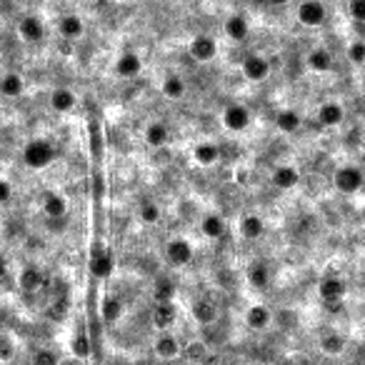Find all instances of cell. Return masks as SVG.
<instances>
[{
    "mask_svg": "<svg viewBox=\"0 0 365 365\" xmlns=\"http://www.w3.org/2000/svg\"><path fill=\"white\" fill-rule=\"evenodd\" d=\"M348 60L353 65H363L365 63V40H355L348 45Z\"/></svg>",
    "mask_w": 365,
    "mask_h": 365,
    "instance_id": "obj_35",
    "label": "cell"
},
{
    "mask_svg": "<svg viewBox=\"0 0 365 365\" xmlns=\"http://www.w3.org/2000/svg\"><path fill=\"white\" fill-rule=\"evenodd\" d=\"M301 180V173L293 165H278L276 173H273V186H278L281 191H291V188L298 186Z\"/></svg>",
    "mask_w": 365,
    "mask_h": 365,
    "instance_id": "obj_15",
    "label": "cell"
},
{
    "mask_svg": "<svg viewBox=\"0 0 365 365\" xmlns=\"http://www.w3.org/2000/svg\"><path fill=\"white\" fill-rule=\"evenodd\" d=\"M201 230H203V235H206V238L220 240L223 235H225L228 225H225V220L218 215V213H208V215L201 220Z\"/></svg>",
    "mask_w": 365,
    "mask_h": 365,
    "instance_id": "obj_14",
    "label": "cell"
},
{
    "mask_svg": "<svg viewBox=\"0 0 365 365\" xmlns=\"http://www.w3.org/2000/svg\"><path fill=\"white\" fill-rule=\"evenodd\" d=\"M53 158H55V148L50 143H45V140H33V143H28L26 150H23V163L35 170L50 165Z\"/></svg>",
    "mask_w": 365,
    "mask_h": 365,
    "instance_id": "obj_1",
    "label": "cell"
},
{
    "mask_svg": "<svg viewBox=\"0 0 365 365\" xmlns=\"http://www.w3.org/2000/svg\"><path fill=\"white\" fill-rule=\"evenodd\" d=\"M243 75L250 83H263L270 75V63L263 55H248V58L243 60Z\"/></svg>",
    "mask_w": 365,
    "mask_h": 365,
    "instance_id": "obj_6",
    "label": "cell"
},
{
    "mask_svg": "<svg viewBox=\"0 0 365 365\" xmlns=\"http://www.w3.org/2000/svg\"><path fill=\"white\" fill-rule=\"evenodd\" d=\"M223 125L233 133L245 130V128L250 125V111L245 106H238V103L228 106L225 111H223Z\"/></svg>",
    "mask_w": 365,
    "mask_h": 365,
    "instance_id": "obj_5",
    "label": "cell"
},
{
    "mask_svg": "<svg viewBox=\"0 0 365 365\" xmlns=\"http://www.w3.org/2000/svg\"><path fill=\"white\" fill-rule=\"evenodd\" d=\"M180 353V343L173 338V335H160L158 340H155V355L163 360H173L178 358Z\"/></svg>",
    "mask_w": 365,
    "mask_h": 365,
    "instance_id": "obj_25",
    "label": "cell"
},
{
    "mask_svg": "<svg viewBox=\"0 0 365 365\" xmlns=\"http://www.w3.org/2000/svg\"><path fill=\"white\" fill-rule=\"evenodd\" d=\"M18 33L26 43H40L45 38V28L35 16H26L18 21Z\"/></svg>",
    "mask_w": 365,
    "mask_h": 365,
    "instance_id": "obj_8",
    "label": "cell"
},
{
    "mask_svg": "<svg viewBox=\"0 0 365 365\" xmlns=\"http://www.w3.org/2000/svg\"><path fill=\"white\" fill-rule=\"evenodd\" d=\"M138 215H140V220H143L145 225H155V223L160 220V208L155 206V203H143V206H140V210H138Z\"/></svg>",
    "mask_w": 365,
    "mask_h": 365,
    "instance_id": "obj_34",
    "label": "cell"
},
{
    "mask_svg": "<svg viewBox=\"0 0 365 365\" xmlns=\"http://www.w3.org/2000/svg\"><path fill=\"white\" fill-rule=\"evenodd\" d=\"M270 318L273 315H270V310L265 305H250L248 313H245V323L255 330H263L270 325Z\"/></svg>",
    "mask_w": 365,
    "mask_h": 365,
    "instance_id": "obj_23",
    "label": "cell"
},
{
    "mask_svg": "<svg viewBox=\"0 0 365 365\" xmlns=\"http://www.w3.org/2000/svg\"><path fill=\"white\" fill-rule=\"evenodd\" d=\"M193 155H196L198 165H213L220 158V150H218L215 143H198L196 148H193Z\"/></svg>",
    "mask_w": 365,
    "mask_h": 365,
    "instance_id": "obj_28",
    "label": "cell"
},
{
    "mask_svg": "<svg viewBox=\"0 0 365 365\" xmlns=\"http://www.w3.org/2000/svg\"><path fill=\"white\" fill-rule=\"evenodd\" d=\"M140 70H143V60H140L138 53H123L120 58L116 60V73L125 80L140 75Z\"/></svg>",
    "mask_w": 365,
    "mask_h": 365,
    "instance_id": "obj_10",
    "label": "cell"
},
{
    "mask_svg": "<svg viewBox=\"0 0 365 365\" xmlns=\"http://www.w3.org/2000/svg\"><path fill=\"white\" fill-rule=\"evenodd\" d=\"M168 140H170V128L165 125V123H150V125L145 128V143H148L150 148H163Z\"/></svg>",
    "mask_w": 365,
    "mask_h": 365,
    "instance_id": "obj_18",
    "label": "cell"
},
{
    "mask_svg": "<svg viewBox=\"0 0 365 365\" xmlns=\"http://www.w3.org/2000/svg\"><path fill=\"white\" fill-rule=\"evenodd\" d=\"M268 3H270V6H286L288 0H268Z\"/></svg>",
    "mask_w": 365,
    "mask_h": 365,
    "instance_id": "obj_44",
    "label": "cell"
},
{
    "mask_svg": "<svg viewBox=\"0 0 365 365\" xmlns=\"http://www.w3.org/2000/svg\"><path fill=\"white\" fill-rule=\"evenodd\" d=\"M276 125L281 133H296L301 128V116L296 111H291V108H286V111H281L276 116Z\"/></svg>",
    "mask_w": 365,
    "mask_h": 365,
    "instance_id": "obj_30",
    "label": "cell"
},
{
    "mask_svg": "<svg viewBox=\"0 0 365 365\" xmlns=\"http://www.w3.org/2000/svg\"><path fill=\"white\" fill-rule=\"evenodd\" d=\"M83 21L78 16H63L58 21V33L65 38V40H75V38L83 35Z\"/></svg>",
    "mask_w": 365,
    "mask_h": 365,
    "instance_id": "obj_22",
    "label": "cell"
},
{
    "mask_svg": "<svg viewBox=\"0 0 365 365\" xmlns=\"http://www.w3.org/2000/svg\"><path fill=\"white\" fill-rule=\"evenodd\" d=\"M193 318H196L201 325H210L218 320V308L210 301H201L193 305Z\"/></svg>",
    "mask_w": 365,
    "mask_h": 365,
    "instance_id": "obj_26",
    "label": "cell"
},
{
    "mask_svg": "<svg viewBox=\"0 0 365 365\" xmlns=\"http://www.w3.org/2000/svg\"><path fill=\"white\" fill-rule=\"evenodd\" d=\"M363 183H365L363 170L355 168V165H343V168H338L333 175V186L338 188L340 193H345V196L358 193L360 188H363Z\"/></svg>",
    "mask_w": 365,
    "mask_h": 365,
    "instance_id": "obj_2",
    "label": "cell"
},
{
    "mask_svg": "<svg viewBox=\"0 0 365 365\" xmlns=\"http://www.w3.org/2000/svg\"><path fill=\"white\" fill-rule=\"evenodd\" d=\"M165 255H168V260L173 265H188L193 260V245L188 243V240H183V238H175V240H170L168 243V248H165Z\"/></svg>",
    "mask_w": 365,
    "mask_h": 365,
    "instance_id": "obj_7",
    "label": "cell"
},
{
    "mask_svg": "<svg viewBox=\"0 0 365 365\" xmlns=\"http://www.w3.org/2000/svg\"><path fill=\"white\" fill-rule=\"evenodd\" d=\"M90 273L96 278H108L113 273V258L106 250H96L90 255Z\"/></svg>",
    "mask_w": 365,
    "mask_h": 365,
    "instance_id": "obj_20",
    "label": "cell"
},
{
    "mask_svg": "<svg viewBox=\"0 0 365 365\" xmlns=\"http://www.w3.org/2000/svg\"><path fill=\"white\" fill-rule=\"evenodd\" d=\"M248 283L253 288H268V283H270V270H268V265H263V263H255V265H250L248 268Z\"/></svg>",
    "mask_w": 365,
    "mask_h": 365,
    "instance_id": "obj_31",
    "label": "cell"
},
{
    "mask_svg": "<svg viewBox=\"0 0 365 365\" xmlns=\"http://www.w3.org/2000/svg\"><path fill=\"white\" fill-rule=\"evenodd\" d=\"M188 50H191V58L198 60V63H210L218 55V43L210 35H196L191 45H188Z\"/></svg>",
    "mask_w": 365,
    "mask_h": 365,
    "instance_id": "obj_4",
    "label": "cell"
},
{
    "mask_svg": "<svg viewBox=\"0 0 365 365\" xmlns=\"http://www.w3.org/2000/svg\"><path fill=\"white\" fill-rule=\"evenodd\" d=\"M35 360H38V363H55V360H58V358H55L53 353H38V355H35Z\"/></svg>",
    "mask_w": 365,
    "mask_h": 365,
    "instance_id": "obj_42",
    "label": "cell"
},
{
    "mask_svg": "<svg viewBox=\"0 0 365 365\" xmlns=\"http://www.w3.org/2000/svg\"><path fill=\"white\" fill-rule=\"evenodd\" d=\"M101 315H103V320H106V323H116L118 318L123 315L120 301H118V298H106V301H103V305H101Z\"/></svg>",
    "mask_w": 365,
    "mask_h": 365,
    "instance_id": "obj_32",
    "label": "cell"
},
{
    "mask_svg": "<svg viewBox=\"0 0 365 365\" xmlns=\"http://www.w3.org/2000/svg\"><path fill=\"white\" fill-rule=\"evenodd\" d=\"M43 213L48 218H53V220H60L68 213V201L63 196H58V193H48V196L43 198Z\"/></svg>",
    "mask_w": 365,
    "mask_h": 365,
    "instance_id": "obj_16",
    "label": "cell"
},
{
    "mask_svg": "<svg viewBox=\"0 0 365 365\" xmlns=\"http://www.w3.org/2000/svg\"><path fill=\"white\" fill-rule=\"evenodd\" d=\"M163 96L170 98V101H180V98L186 96V80L180 78V75H168L163 80Z\"/></svg>",
    "mask_w": 365,
    "mask_h": 365,
    "instance_id": "obj_29",
    "label": "cell"
},
{
    "mask_svg": "<svg viewBox=\"0 0 365 365\" xmlns=\"http://www.w3.org/2000/svg\"><path fill=\"white\" fill-rule=\"evenodd\" d=\"M325 18H328V11L320 0H303L301 6H298V21L308 28H318L323 26Z\"/></svg>",
    "mask_w": 365,
    "mask_h": 365,
    "instance_id": "obj_3",
    "label": "cell"
},
{
    "mask_svg": "<svg viewBox=\"0 0 365 365\" xmlns=\"http://www.w3.org/2000/svg\"><path fill=\"white\" fill-rule=\"evenodd\" d=\"M343 338H340L338 333H328L323 340H320V348L325 350L328 355H338V353H343Z\"/></svg>",
    "mask_w": 365,
    "mask_h": 365,
    "instance_id": "obj_33",
    "label": "cell"
},
{
    "mask_svg": "<svg viewBox=\"0 0 365 365\" xmlns=\"http://www.w3.org/2000/svg\"><path fill=\"white\" fill-rule=\"evenodd\" d=\"M348 13L355 23H365V0H350Z\"/></svg>",
    "mask_w": 365,
    "mask_h": 365,
    "instance_id": "obj_36",
    "label": "cell"
},
{
    "mask_svg": "<svg viewBox=\"0 0 365 365\" xmlns=\"http://www.w3.org/2000/svg\"><path fill=\"white\" fill-rule=\"evenodd\" d=\"M188 358H193V360H203V363H206L208 355L203 353V345H201V343H196V345H191V350H188Z\"/></svg>",
    "mask_w": 365,
    "mask_h": 365,
    "instance_id": "obj_40",
    "label": "cell"
},
{
    "mask_svg": "<svg viewBox=\"0 0 365 365\" xmlns=\"http://www.w3.org/2000/svg\"><path fill=\"white\" fill-rule=\"evenodd\" d=\"M75 103H78V98H75V93L68 88H55L53 96H50V106L58 113H70L75 108Z\"/></svg>",
    "mask_w": 365,
    "mask_h": 365,
    "instance_id": "obj_19",
    "label": "cell"
},
{
    "mask_svg": "<svg viewBox=\"0 0 365 365\" xmlns=\"http://www.w3.org/2000/svg\"><path fill=\"white\" fill-rule=\"evenodd\" d=\"M325 310L333 313V315H338V313H343V301H330V303H325Z\"/></svg>",
    "mask_w": 365,
    "mask_h": 365,
    "instance_id": "obj_41",
    "label": "cell"
},
{
    "mask_svg": "<svg viewBox=\"0 0 365 365\" xmlns=\"http://www.w3.org/2000/svg\"><path fill=\"white\" fill-rule=\"evenodd\" d=\"M23 93V78L18 73H6L0 78V96L18 98Z\"/></svg>",
    "mask_w": 365,
    "mask_h": 365,
    "instance_id": "obj_27",
    "label": "cell"
},
{
    "mask_svg": "<svg viewBox=\"0 0 365 365\" xmlns=\"http://www.w3.org/2000/svg\"><path fill=\"white\" fill-rule=\"evenodd\" d=\"M173 293H175V288L170 286L168 281H163L158 288H155V301H173Z\"/></svg>",
    "mask_w": 365,
    "mask_h": 365,
    "instance_id": "obj_37",
    "label": "cell"
},
{
    "mask_svg": "<svg viewBox=\"0 0 365 365\" xmlns=\"http://www.w3.org/2000/svg\"><path fill=\"white\" fill-rule=\"evenodd\" d=\"M345 283L340 281L338 276H328L320 281V286H318V293H320V298H323V303H330V301H343L345 298Z\"/></svg>",
    "mask_w": 365,
    "mask_h": 365,
    "instance_id": "obj_9",
    "label": "cell"
},
{
    "mask_svg": "<svg viewBox=\"0 0 365 365\" xmlns=\"http://www.w3.org/2000/svg\"><path fill=\"white\" fill-rule=\"evenodd\" d=\"M6 273H8V260L6 255L0 253V278H6Z\"/></svg>",
    "mask_w": 365,
    "mask_h": 365,
    "instance_id": "obj_43",
    "label": "cell"
},
{
    "mask_svg": "<svg viewBox=\"0 0 365 365\" xmlns=\"http://www.w3.org/2000/svg\"><path fill=\"white\" fill-rule=\"evenodd\" d=\"M18 286H21L26 293H35V291H40V288L45 286V276H43L40 268L28 265V268H23L21 278H18Z\"/></svg>",
    "mask_w": 365,
    "mask_h": 365,
    "instance_id": "obj_12",
    "label": "cell"
},
{
    "mask_svg": "<svg viewBox=\"0 0 365 365\" xmlns=\"http://www.w3.org/2000/svg\"><path fill=\"white\" fill-rule=\"evenodd\" d=\"M223 30H225V35L230 38L233 43H243V40H248V35H250V26H248V21H245L243 16H230L225 21V26H223Z\"/></svg>",
    "mask_w": 365,
    "mask_h": 365,
    "instance_id": "obj_11",
    "label": "cell"
},
{
    "mask_svg": "<svg viewBox=\"0 0 365 365\" xmlns=\"http://www.w3.org/2000/svg\"><path fill=\"white\" fill-rule=\"evenodd\" d=\"M175 305L173 301H158V305H155L153 310V323L155 328H170V325L175 323Z\"/></svg>",
    "mask_w": 365,
    "mask_h": 365,
    "instance_id": "obj_17",
    "label": "cell"
},
{
    "mask_svg": "<svg viewBox=\"0 0 365 365\" xmlns=\"http://www.w3.org/2000/svg\"><path fill=\"white\" fill-rule=\"evenodd\" d=\"M263 233H265V223L260 215H245L243 220H240V235H243L245 240H258Z\"/></svg>",
    "mask_w": 365,
    "mask_h": 365,
    "instance_id": "obj_21",
    "label": "cell"
},
{
    "mask_svg": "<svg viewBox=\"0 0 365 365\" xmlns=\"http://www.w3.org/2000/svg\"><path fill=\"white\" fill-rule=\"evenodd\" d=\"M73 350H75V355H78L80 360H88V355H90V348H88V338H85V335H80V338H75V343H73Z\"/></svg>",
    "mask_w": 365,
    "mask_h": 365,
    "instance_id": "obj_38",
    "label": "cell"
},
{
    "mask_svg": "<svg viewBox=\"0 0 365 365\" xmlns=\"http://www.w3.org/2000/svg\"><path fill=\"white\" fill-rule=\"evenodd\" d=\"M308 68L315 70V73H328V70L333 68V55L325 48L310 50V55H308Z\"/></svg>",
    "mask_w": 365,
    "mask_h": 365,
    "instance_id": "obj_24",
    "label": "cell"
},
{
    "mask_svg": "<svg viewBox=\"0 0 365 365\" xmlns=\"http://www.w3.org/2000/svg\"><path fill=\"white\" fill-rule=\"evenodd\" d=\"M11 198H13V186L8 180H0V206H6Z\"/></svg>",
    "mask_w": 365,
    "mask_h": 365,
    "instance_id": "obj_39",
    "label": "cell"
},
{
    "mask_svg": "<svg viewBox=\"0 0 365 365\" xmlns=\"http://www.w3.org/2000/svg\"><path fill=\"white\" fill-rule=\"evenodd\" d=\"M343 118H345V111H343V106H338V103H323L320 111H318V123L325 128L340 125Z\"/></svg>",
    "mask_w": 365,
    "mask_h": 365,
    "instance_id": "obj_13",
    "label": "cell"
}]
</instances>
